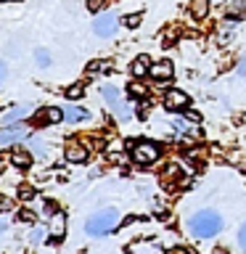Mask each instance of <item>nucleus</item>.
I'll return each mask as SVG.
<instances>
[{"label": "nucleus", "instance_id": "nucleus-1", "mask_svg": "<svg viewBox=\"0 0 246 254\" xmlns=\"http://www.w3.org/2000/svg\"><path fill=\"white\" fill-rule=\"evenodd\" d=\"M188 230L196 238H214L222 230V217L214 209H198L196 214H190Z\"/></svg>", "mask_w": 246, "mask_h": 254}, {"label": "nucleus", "instance_id": "nucleus-2", "mask_svg": "<svg viewBox=\"0 0 246 254\" xmlns=\"http://www.w3.org/2000/svg\"><path fill=\"white\" fill-rule=\"evenodd\" d=\"M119 225V212L117 209H101L93 212L85 222V233L87 236H106Z\"/></svg>", "mask_w": 246, "mask_h": 254}, {"label": "nucleus", "instance_id": "nucleus-3", "mask_svg": "<svg viewBox=\"0 0 246 254\" xmlns=\"http://www.w3.org/2000/svg\"><path fill=\"white\" fill-rule=\"evenodd\" d=\"M130 154H132L135 164H154L159 159V146L156 143H148V140H138V143H132Z\"/></svg>", "mask_w": 246, "mask_h": 254}, {"label": "nucleus", "instance_id": "nucleus-4", "mask_svg": "<svg viewBox=\"0 0 246 254\" xmlns=\"http://www.w3.org/2000/svg\"><path fill=\"white\" fill-rule=\"evenodd\" d=\"M93 32L98 37H111L117 32V16L114 13H98L93 21Z\"/></svg>", "mask_w": 246, "mask_h": 254}, {"label": "nucleus", "instance_id": "nucleus-5", "mask_svg": "<svg viewBox=\"0 0 246 254\" xmlns=\"http://www.w3.org/2000/svg\"><path fill=\"white\" fill-rule=\"evenodd\" d=\"M27 138V125H16L13 127H5V130H0V148L5 146H13V143H19Z\"/></svg>", "mask_w": 246, "mask_h": 254}, {"label": "nucleus", "instance_id": "nucleus-6", "mask_svg": "<svg viewBox=\"0 0 246 254\" xmlns=\"http://www.w3.org/2000/svg\"><path fill=\"white\" fill-rule=\"evenodd\" d=\"M164 106L170 111H180V109H188V95L183 90H167L164 95Z\"/></svg>", "mask_w": 246, "mask_h": 254}, {"label": "nucleus", "instance_id": "nucleus-7", "mask_svg": "<svg viewBox=\"0 0 246 254\" xmlns=\"http://www.w3.org/2000/svg\"><path fill=\"white\" fill-rule=\"evenodd\" d=\"M63 156H66V162H71V164H82V162H87V148L82 143H69V146L63 148Z\"/></svg>", "mask_w": 246, "mask_h": 254}, {"label": "nucleus", "instance_id": "nucleus-8", "mask_svg": "<svg viewBox=\"0 0 246 254\" xmlns=\"http://www.w3.org/2000/svg\"><path fill=\"white\" fill-rule=\"evenodd\" d=\"M48 230H51V238H53V241H61L63 233H66V214H63V212H56L53 220H51V228H48Z\"/></svg>", "mask_w": 246, "mask_h": 254}, {"label": "nucleus", "instance_id": "nucleus-9", "mask_svg": "<svg viewBox=\"0 0 246 254\" xmlns=\"http://www.w3.org/2000/svg\"><path fill=\"white\" fill-rule=\"evenodd\" d=\"M61 109H56V106H48V109H43L40 114L35 117V125H59L61 122Z\"/></svg>", "mask_w": 246, "mask_h": 254}, {"label": "nucleus", "instance_id": "nucleus-10", "mask_svg": "<svg viewBox=\"0 0 246 254\" xmlns=\"http://www.w3.org/2000/svg\"><path fill=\"white\" fill-rule=\"evenodd\" d=\"M151 77L154 79H172V74H175V69H172V61H159V64H151Z\"/></svg>", "mask_w": 246, "mask_h": 254}, {"label": "nucleus", "instance_id": "nucleus-11", "mask_svg": "<svg viewBox=\"0 0 246 254\" xmlns=\"http://www.w3.org/2000/svg\"><path fill=\"white\" fill-rule=\"evenodd\" d=\"M32 111V103H21V106H13L11 111H5V117H3V125H13V122H19V119H24Z\"/></svg>", "mask_w": 246, "mask_h": 254}, {"label": "nucleus", "instance_id": "nucleus-12", "mask_svg": "<svg viewBox=\"0 0 246 254\" xmlns=\"http://www.w3.org/2000/svg\"><path fill=\"white\" fill-rule=\"evenodd\" d=\"M11 164L19 167V170H27V167L32 164V154L27 148H13L11 151Z\"/></svg>", "mask_w": 246, "mask_h": 254}, {"label": "nucleus", "instance_id": "nucleus-13", "mask_svg": "<svg viewBox=\"0 0 246 254\" xmlns=\"http://www.w3.org/2000/svg\"><path fill=\"white\" fill-rule=\"evenodd\" d=\"M225 162H228V164H233L238 172H246V151H241V148L228 151V154H225Z\"/></svg>", "mask_w": 246, "mask_h": 254}, {"label": "nucleus", "instance_id": "nucleus-14", "mask_svg": "<svg viewBox=\"0 0 246 254\" xmlns=\"http://www.w3.org/2000/svg\"><path fill=\"white\" fill-rule=\"evenodd\" d=\"M209 5H212V0H190V16L193 19H206V13H209Z\"/></svg>", "mask_w": 246, "mask_h": 254}, {"label": "nucleus", "instance_id": "nucleus-15", "mask_svg": "<svg viewBox=\"0 0 246 254\" xmlns=\"http://www.w3.org/2000/svg\"><path fill=\"white\" fill-rule=\"evenodd\" d=\"M148 69H151V59H148L146 53H143V56H138V59L132 61V66H130L132 77H143V74H148Z\"/></svg>", "mask_w": 246, "mask_h": 254}, {"label": "nucleus", "instance_id": "nucleus-16", "mask_svg": "<svg viewBox=\"0 0 246 254\" xmlns=\"http://www.w3.org/2000/svg\"><path fill=\"white\" fill-rule=\"evenodd\" d=\"M101 95L106 98V103L111 106V111H114V109L119 106V103H122V95H119V90H117V87H111V85H106V87H103V90H101Z\"/></svg>", "mask_w": 246, "mask_h": 254}, {"label": "nucleus", "instance_id": "nucleus-17", "mask_svg": "<svg viewBox=\"0 0 246 254\" xmlns=\"http://www.w3.org/2000/svg\"><path fill=\"white\" fill-rule=\"evenodd\" d=\"M63 117H66V122L77 125V122H82V119H87V111H85L82 106H66V111H63Z\"/></svg>", "mask_w": 246, "mask_h": 254}, {"label": "nucleus", "instance_id": "nucleus-18", "mask_svg": "<svg viewBox=\"0 0 246 254\" xmlns=\"http://www.w3.org/2000/svg\"><path fill=\"white\" fill-rule=\"evenodd\" d=\"M48 233H51V230H48L45 225H35L29 230V244H43L48 238Z\"/></svg>", "mask_w": 246, "mask_h": 254}, {"label": "nucleus", "instance_id": "nucleus-19", "mask_svg": "<svg viewBox=\"0 0 246 254\" xmlns=\"http://www.w3.org/2000/svg\"><path fill=\"white\" fill-rule=\"evenodd\" d=\"M225 13L230 16V19H233V16H241V13H246V0H233V3H228Z\"/></svg>", "mask_w": 246, "mask_h": 254}, {"label": "nucleus", "instance_id": "nucleus-20", "mask_svg": "<svg viewBox=\"0 0 246 254\" xmlns=\"http://www.w3.org/2000/svg\"><path fill=\"white\" fill-rule=\"evenodd\" d=\"M114 114H117V119H119V122H130V119H132V109H130V103H119V106L114 109Z\"/></svg>", "mask_w": 246, "mask_h": 254}, {"label": "nucleus", "instance_id": "nucleus-21", "mask_svg": "<svg viewBox=\"0 0 246 254\" xmlns=\"http://www.w3.org/2000/svg\"><path fill=\"white\" fill-rule=\"evenodd\" d=\"M35 59H37V66H51V53H48L45 51V48H37V51H35Z\"/></svg>", "mask_w": 246, "mask_h": 254}, {"label": "nucleus", "instance_id": "nucleus-22", "mask_svg": "<svg viewBox=\"0 0 246 254\" xmlns=\"http://www.w3.org/2000/svg\"><path fill=\"white\" fill-rule=\"evenodd\" d=\"M172 127H175L178 132L185 135V132H190V127H193V125H190L188 119H183V117H175V119H172Z\"/></svg>", "mask_w": 246, "mask_h": 254}, {"label": "nucleus", "instance_id": "nucleus-23", "mask_svg": "<svg viewBox=\"0 0 246 254\" xmlns=\"http://www.w3.org/2000/svg\"><path fill=\"white\" fill-rule=\"evenodd\" d=\"M82 93H85V87H82V85H71V87H66V98H69V101L82 98Z\"/></svg>", "mask_w": 246, "mask_h": 254}, {"label": "nucleus", "instance_id": "nucleus-24", "mask_svg": "<svg viewBox=\"0 0 246 254\" xmlns=\"http://www.w3.org/2000/svg\"><path fill=\"white\" fill-rule=\"evenodd\" d=\"M29 148L35 151L37 156H43V154H45V143L40 140V138H29Z\"/></svg>", "mask_w": 246, "mask_h": 254}, {"label": "nucleus", "instance_id": "nucleus-25", "mask_svg": "<svg viewBox=\"0 0 246 254\" xmlns=\"http://www.w3.org/2000/svg\"><path fill=\"white\" fill-rule=\"evenodd\" d=\"M19 198H21V201H32V198H35V188H32V186H21L19 188Z\"/></svg>", "mask_w": 246, "mask_h": 254}, {"label": "nucleus", "instance_id": "nucleus-26", "mask_svg": "<svg viewBox=\"0 0 246 254\" xmlns=\"http://www.w3.org/2000/svg\"><path fill=\"white\" fill-rule=\"evenodd\" d=\"M140 21H143V16H140V13H130V16H124V27H130V29H135Z\"/></svg>", "mask_w": 246, "mask_h": 254}, {"label": "nucleus", "instance_id": "nucleus-27", "mask_svg": "<svg viewBox=\"0 0 246 254\" xmlns=\"http://www.w3.org/2000/svg\"><path fill=\"white\" fill-rule=\"evenodd\" d=\"M130 93L135 95V98H138V95H140V98H143V95L148 93V87L143 85V82H132V85H130Z\"/></svg>", "mask_w": 246, "mask_h": 254}, {"label": "nucleus", "instance_id": "nucleus-28", "mask_svg": "<svg viewBox=\"0 0 246 254\" xmlns=\"http://www.w3.org/2000/svg\"><path fill=\"white\" fill-rule=\"evenodd\" d=\"M35 217H37V212L27 209V206H24V209L19 212V220H24V222H35Z\"/></svg>", "mask_w": 246, "mask_h": 254}, {"label": "nucleus", "instance_id": "nucleus-29", "mask_svg": "<svg viewBox=\"0 0 246 254\" xmlns=\"http://www.w3.org/2000/svg\"><path fill=\"white\" fill-rule=\"evenodd\" d=\"M238 244H241V249L246 252V222H244L241 228H238Z\"/></svg>", "mask_w": 246, "mask_h": 254}, {"label": "nucleus", "instance_id": "nucleus-30", "mask_svg": "<svg viewBox=\"0 0 246 254\" xmlns=\"http://www.w3.org/2000/svg\"><path fill=\"white\" fill-rule=\"evenodd\" d=\"M87 8H90L93 13H95V11H101V8H103V0H87Z\"/></svg>", "mask_w": 246, "mask_h": 254}, {"label": "nucleus", "instance_id": "nucleus-31", "mask_svg": "<svg viewBox=\"0 0 246 254\" xmlns=\"http://www.w3.org/2000/svg\"><path fill=\"white\" fill-rule=\"evenodd\" d=\"M8 209H11V198H5L0 193V212H8Z\"/></svg>", "mask_w": 246, "mask_h": 254}, {"label": "nucleus", "instance_id": "nucleus-32", "mask_svg": "<svg viewBox=\"0 0 246 254\" xmlns=\"http://www.w3.org/2000/svg\"><path fill=\"white\" fill-rule=\"evenodd\" d=\"M5 74H8V66H5V61L0 59V85H3V79H5Z\"/></svg>", "mask_w": 246, "mask_h": 254}, {"label": "nucleus", "instance_id": "nucleus-33", "mask_svg": "<svg viewBox=\"0 0 246 254\" xmlns=\"http://www.w3.org/2000/svg\"><path fill=\"white\" fill-rule=\"evenodd\" d=\"M175 175H178V167L170 164V167H167V172H164V178H175Z\"/></svg>", "mask_w": 246, "mask_h": 254}, {"label": "nucleus", "instance_id": "nucleus-34", "mask_svg": "<svg viewBox=\"0 0 246 254\" xmlns=\"http://www.w3.org/2000/svg\"><path fill=\"white\" fill-rule=\"evenodd\" d=\"M188 119H193V122H196V119H198V111H193V109H188Z\"/></svg>", "mask_w": 246, "mask_h": 254}, {"label": "nucleus", "instance_id": "nucleus-35", "mask_svg": "<svg viewBox=\"0 0 246 254\" xmlns=\"http://www.w3.org/2000/svg\"><path fill=\"white\" fill-rule=\"evenodd\" d=\"M170 254H190V252H188V249H180V246H178V249H172Z\"/></svg>", "mask_w": 246, "mask_h": 254}, {"label": "nucleus", "instance_id": "nucleus-36", "mask_svg": "<svg viewBox=\"0 0 246 254\" xmlns=\"http://www.w3.org/2000/svg\"><path fill=\"white\" fill-rule=\"evenodd\" d=\"M5 228H8V222H5L3 217H0V236H3V230H5Z\"/></svg>", "mask_w": 246, "mask_h": 254}, {"label": "nucleus", "instance_id": "nucleus-37", "mask_svg": "<svg viewBox=\"0 0 246 254\" xmlns=\"http://www.w3.org/2000/svg\"><path fill=\"white\" fill-rule=\"evenodd\" d=\"M3 167H5V162H3V159H0V172H3Z\"/></svg>", "mask_w": 246, "mask_h": 254}, {"label": "nucleus", "instance_id": "nucleus-38", "mask_svg": "<svg viewBox=\"0 0 246 254\" xmlns=\"http://www.w3.org/2000/svg\"><path fill=\"white\" fill-rule=\"evenodd\" d=\"M217 3H222V0H217Z\"/></svg>", "mask_w": 246, "mask_h": 254}, {"label": "nucleus", "instance_id": "nucleus-39", "mask_svg": "<svg viewBox=\"0 0 246 254\" xmlns=\"http://www.w3.org/2000/svg\"><path fill=\"white\" fill-rule=\"evenodd\" d=\"M0 3H3V0H0Z\"/></svg>", "mask_w": 246, "mask_h": 254}]
</instances>
